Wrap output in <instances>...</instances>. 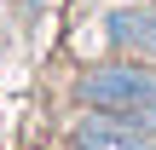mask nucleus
Instances as JSON below:
<instances>
[{
    "mask_svg": "<svg viewBox=\"0 0 156 150\" xmlns=\"http://www.w3.org/2000/svg\"><path fill=\"white\" fill-rule=\"evenodd\" d=\"M69 98H75V110L133 121V116L156 98V64L122 58V52H116V58H98V64H81L75 81H69Z\"/></svg>",
    "mask_w": 156,
    "mask_h": 150,
    "instance_id": "nucleus-1",
    "label": "nucleus"
},
{
    "mask_svg": "<svg viewBox=\"0 0 156 150\" xmlns=\"http://www.w3.org/2000/svg\"><path fill=\"white\" fill-rule=\"evenodd\" d=\"M104 40L122 58L156 64V0H116L104 12Z\"/></svg>",
    "mask_w": 156,
    "mask_h": 150,
    "instance_id": "nucleus-2",
    "label": "nucleus"
},
{
    "mask_svg": "<svg viewBox=\"0 0 156 150\" xmlns=\"http://www.w3.org/2000/svg\"><path fill=\"white\" fill-rule=\"evenodd\" d=\"M64 150H156V139L139 133V127H127V121H116V116H93V110H81V116L69 121Z\"/></svg>",
    "mask_w": 156,
    "mask_h": 150,
    "instance_id": "nucleus-3",
    "label": "nucleus"
},
{
    "mask_svg": "<svg viewBox=\"0 0 156 150\" xmlns=\"http://www.w3.org/2000/svg\"><path fill=\"white\" fill-rule=\"evenodd\" d=\"M127 127H139V133H151V139H156V98L139 110V116H133V121H127Z\"/></svg>",
    "mask_w": 156,
    "mask_h": 150,
    "instance_id": "nucleus-4",
    "label": "nucleus"
}]
</instances>
